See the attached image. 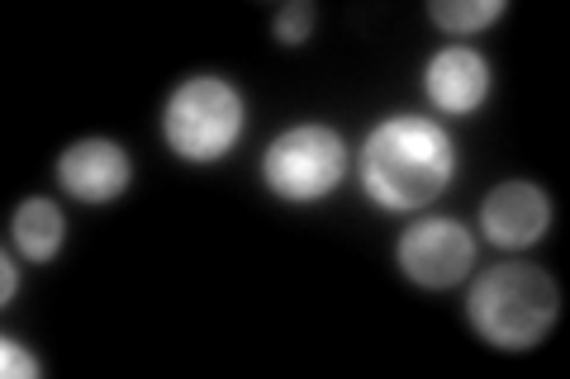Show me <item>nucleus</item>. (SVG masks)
Instances as JSON below:
<instances>
[{
  "label": "nucleus",
  "instance_id": "1",
  "mask_svg": "<svg viewBox=\"0 0 570 379\" xmlns=\"http://www.w3.org/2000/svg\"><path fill=\"white\" fill-rule=\"evenodd\" d=\"M456 171L452 138L428 119L395 114L371 129L362 152V186L381 209H419L448 190Z\"/></svg>",
  "mask_w": 570,
  "mask_h": 379
},
{
  "label": "nucleus",
  "instance_id": "2",
  "mask_svg": "<svg viewBox=\"0 0 570 379\" xmlns=\"http://www.w3.org/2000/svg\"><path fill=\"white\" fill-rule=\"evenodd\" d=\"M557 309H561L557 280H551L542 266H528V261L490 266L471 290L475 332L504 351L538 347L542 332L557 322Z\"/></svg>",
  "mask_w": 570,
  "mask_h": 379
},
{
  "label": "nucleus",
  "instance_id": "3",
  "mask_svg": "<svg viewBox=\"0 0 570 379\" xmlns=\"http://www.w3.org/2000/svg\"><path fill=\"white\" fill-rule=\"evenodd\" d=\"M243 133V96L219 77H190L167 104V142L190 161L224 157Z\"/></svg>",
  "mask_w": 570,
  "mask_h": 379
},
{
  "label": "nucleus",
  "instance_id": "4",
  "mask_svg": "<svg viewBox=\"0 0 570 379\" xmlns=\"http://www.w3.org/2000/svg\"><path fill=\"white\" fill-rule=\"evenodd\" d=\"M266 186H272L281 200L305 205L328 195L337 180H343V138L324 123H299V129L281 133L272 148H266Z\"/></svg>",
  "mask_w": 570,
  "mask_h": 379
},
{
  "label": "nucleus",
  "instance_id": "5",
  "mask_svg": "<svg viewBox=\"0 0 570 379\" xmlns=\"http://www.w3.org/2000/svg\"><path fill=\"white\" fill-rule=\"evenodd\" d=\"M471 257H475V242L471 232L452 223V219H428V223H414L400 238V266L404 276L414 285H428V290H448L461 276L471 270Z\"/></svg>",
  "mask_w": 570,
  "mask_h": 379
},
{
  "label": "nucleus",
  "instance_id": "6",
  "mask_svg": "<svg viewBox=\"0 0 570 379\" xmlns=\"http://www.w3.org/2000/svg\"><path fill=\"white\" fill-rule=\"evenodd\" d=\"M547 219H551L547 195L538 186H528V180H509V186L490 190L485 205H480V228H485V238L494 247L538 242L547 232Z\"/></svg>",
  "mask_w": 570,
  "mask_h": 379
},
{
  "label": "nucleus",
  "instance_id": "7",
  "mask_svg": "<svg viewBox=\"0 0 570 379\" xmlns=\"http://www.w3.org/2000/svg\"><path fill=\"white\" fill-rule=\"evenodd\" d=\"M58 176L77 200H115L129 186V157L110 138H81L62 152Z\"/></svg>",
  "mask_w": 570,
  "mask_h": 379
},
{
  "label": "nucleus",
  "instance_id": "8",
  "mask_svg": "<svg viewBox=\"0 0 570 379\" xmlns=\"http://www.w3.org/2000/svg\"><path fill=\"white\" fill-rule=\"evenodd\" d=\"M485 90H490V67L471 48H442L438 58L428 62V96L448 114L475 110V104L485 100Z\"/></svg>",
  "mask_w": 570,
  "mask_h": 379
},
{
  "label": "nucleus",
  "instance_id": "9",
  "mask_svg": "<svg viewBox=\"0 0 570 379\" xmlns=\"http://www.w3.org/2000/svg\"><path fill=\"white\" fill-rule=\"evenodd\" d=\"M14 242H20L33 261H48L62 247V213L48 200H24L14 209Z\"/></svg>",
  "mask_w": 570,
  "mask_h": 379
},
{
  "label": "nucleus",
  "instance_id": "10",
  "mask_svg": "<svg viewBox=\"0 0 570 379\" xmlns=\"http://www.w3.org/2000/svg\"><path fill=\"white\" fill-rule=\"evenodd\" d=\"M499 0H433V20L442 29H452V33H471L480 24H490L499 20Z\"/></svg>",
  "mask_w": 570,
  "mask_h": 379
},
{
  "label": "nucleus",
  "instance_id": "11",
  "mask_svg": "<svg viewBox=\"0 0 570 379\" xmlns=\"http://www.w3.org/2000/svg\"><path fill=\"white\" fill-rule=\"evenodd\" d=\"M309 24H314V10L305 0H291L281 14H276V39L281 43H305L309 39Z\"/></svg>",
  "mask_w": 570,
  "mask_h": 379
},
{
  "label": "nucleus",
  "instance_id": "12",
  "mask_svg": "<svg viewBox=\"0 0 570 379\" xmlns=\"http://www.w3.org/2000/svg\"><path fill=\"white\" fill-rule=\"evenodd\" d=\"M0 370H6L10 379H14V375L33 379V375H39V360H33V356L20 347V341H10V337H6V341H0Z\"/></svg>",
  "mask_w": 570,
  "mask_h": 379
},
{
  "label": "nucleus",
  "instance_id": "13",
  "mask_svg": "<svg viewBox=\"0 0 570 379\" xmlns=\"http://www.w3.org/2000/svg\"><path fill=\"white\" fill-rule=\"evenodd\" d=\"M0 266H6V299H14V266L10 261H0Z\"/></svg>",
  "mask_w": 570,
  "mask_h": 379
}]
</instances>
